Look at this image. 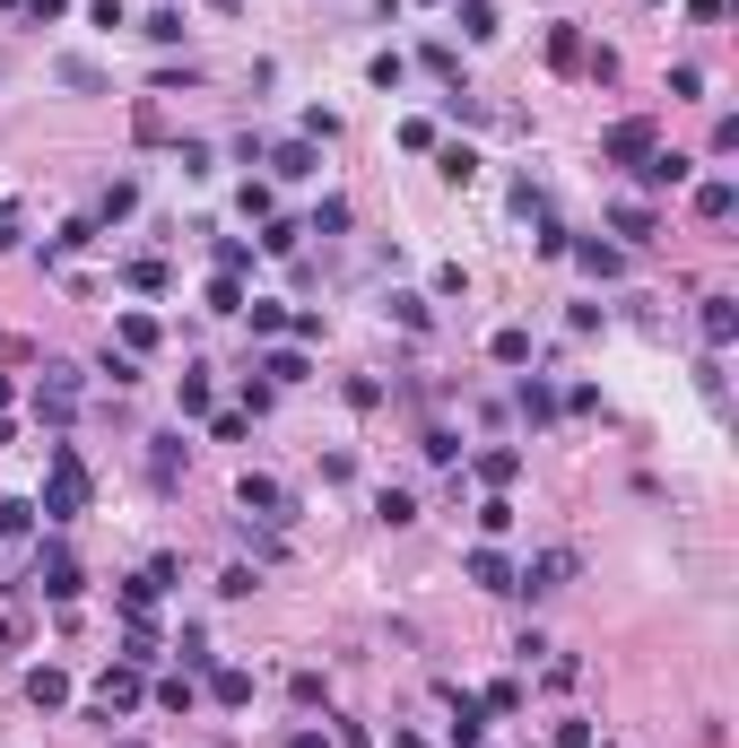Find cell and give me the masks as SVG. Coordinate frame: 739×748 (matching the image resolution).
I'll return each mask as SVG.
<instances>
[{"mask_svg": "<svg viewBox=\"0 0 739 748\" xmlns=\"http://www.w3.org/2000/svg\"><path fill=\"white\" fill-rule=\"evenodd\" d=\"M96 497V479H88V462L70 453V444H53V462H44V522H79Z\"/></svg>", "mask_w": 739, "mask_h": 748, "instance_id": "cell-1", "label": "cell"}, {"mask_svg": "<svg viewBox=\"0 0 739 748\" xmlns=\"http://www.w3.org/2000/svg\"><path fill=\"white\" fill-rule=\"evenodd\" d=\"M35 592H44V601H79V592H88L70 540H44V548H35Z\"/></svg>", "mask_w": 739, "mask_h": 748, "instance_id": "cell-2", "label": "cell"}, {"mask_svg": "<svg viewBox=\"0 0 739 748\" xmlns=\"http://www.w3.org/2000/svg\"><path fill=\"white\" fill-rule=\"evenodd\" d=\"M35 418H44V427H70V418H79V366H61V358L44 366V383H35Z\"/></svg>", "mask_w": 739, "mask_h": 748, "instance_id": "cell-3", "label": "cell"}, {"mask_svg": "<svg viewBox=\"0 0 739 748\" xmlns=\"http://www.w3.org/2000/svg\"><path fill=\"white\" fill-rule=\"evenodd\" d=\"M575 566H583L575 548H539L531 566H513V592H531V601H539V592H566V583H575Z\"/></svg>", "mask_w": 739, "mask_h": 748, "instance_id": "cell-4", "label": "cell"}, {"mask_svg": "<svg viewBox=\"0 0 739 748\" xmlns=\"http://www.w3.org/2000/svg\"><path fill=\"white\" fill-rule=\"evenodd\" d=\"M236 505H245L252 522H296V497L270 479V471H245V488H236Z\"/></svg>", "mask_w": 739, "mask_h": 748, "instance_id": "cell-5", "label": "cell"}, {"mask_svg": "<svg viewBox=\"0 0 739 748\" xmlns=\"http://www.w3.org/2000/svg\"><path fill=\"white\" fill-rule=\"evenodd\" d=\"M174 575H183L174 557H148V566H139V575L123 583V619H148V610H157V592H166Z\"/></svg>", "mask_w": 739, "mask_h": 748, "instance_id": "cell-6", "label": "cell"}, {"mask_svg": "<svg viewBox=\"0 0 739 748\" xmlns=\"http://www.w3.org/2000/svg\"><path fill=\"white\" fill-rule=\"evenodd\" d=\"M652 148H661V131H652V123H610V131H601V157H610V166H644Z\"/></svg>", "mask_w": 739, "mask_h": 748, "instance_id": "cell-7", "label": "cell"}, {"mask_svg": "<svg viewBox=\"0 0 739 748\" xmlns=\"http://www.w3.org/2000/svg\"><path fill=\"white\" fill-rule=\"evenodd\" d=\"M635 183H644V192H679V183H696V157H679V148H652V157L635 166Z\"/></svg>", "mask_w": 739, "mask_h": 748, "instance_id": "cell-8", "label": "cell"}, {"mask_svg": "<svg viewBox=\"0 0 739 748\" xmlns=\"http://www.w3.org/2000/svg\"><path fill=\"white\" fill-rule=\"evenodd\" d=\"M139 696H148V679H139V670H130V661H114V670H105V679H96V705H105V714H130V705H139Z\"/></svg>", "mask_w": 739, "mask_h": 748, "instance_id": "cell-9", "label": "cell"}, {"mask_svg": "<svg viewBox=\"0 0 739 748\" xmlns=\"http://www.w3.org/2000/svg\"><path fill=\"white\" fill-rule=\"evenodd\" d=\"M26 705H35V714H61V705H70V670L35 661V670H26Z\"/></svg>", "mask_w": 739, "mask_h": 748, "instance_id": "cell-10", "label": "cell"}, {"mask_svg": "<svg viewBox=\"0 0 739 748\" xmlns=\"http://www.w3.org/2000/svg\"><path fill=\"white\" fill-rule=\"evenodd\" d=\"M696 331H705V349H731L739 340V305L731 296H705V305H696Z\"/></svg>", "mask_w": 739, "mask_h": 748, "instance_id": "cell-11", "label": "cell"}, {"mask_svg": "<svg viewBox=\"0 0 739 748\" xmlns=\"http://www.w3.org/2000/svg\"><path fill=\"white\" fill-rule=\"evenodd\" d=\"M270 174L278 183H305V174H322V148L314 139H287V148H270Z\"/></svg>", "mask_w": 739, "mask_h": 748, "instance_id": "cell-12", "label": "cell"}, {"mask_svg": "<svg viewBox=\"0 0 739 748\" xmlns=\"http://www.w3.org/2000/svg\"><path fill=\"white\" fill-rule=\"evenodd\" d=\"M731 209H739V183H731V174H705V183H696V218H705V227H723Z\"/></svg>", "mask_w": 739, "mask_h": 748, "instance_id": "cell-13", "label": "cell"}, {"mask_svg": "<svg viewBox=\"0 0 739 748\" xmlns=\"http://www.w3.org/2000/svg\"><path fill=\"white\" fill-rule=\"evenodd\" d=\"M261 383H270V392H287V383H305V374H314V358H305V349H270V358H261Z\"/></svg>", "mask_w": 739, "mask_h": 748, "instance_id": "cell-14", "label": "cell"}, {"mask_svg": "<svg viewBox=\"0 0 739 748\" xmlns=\"http://www.w3.org/2000/svg\"><path fill=\"white\" fill-rule=\"evenodd\" d=\"M610 227L626 236V245H652V236H661V218H652V201H617V209H610Z\"/></svg>", "mask_w": 739, "mask_h": 748, "instance_id": "cell-15", "label": "cell"}, {"mask_svg": "<svg viewBox=\"0 0 739 748\" xmlns=\"http://www.w3.org/2000/svg\"><path fill=\"white\" fill-rule=\"evenodd\" d=\"M470 583L479 592H513V557L504 548H470Z\"/></svg>", "mask_w": 739, "mask_h": 748, "instance_id": "cell-16", "label": "cell"}, {"mask_svg": "<svg viewBox=\"0 0 739 748\" xmlns=\"http://www.w3.org/2000/svg\"><path fill=\"white\" fill-rule=\"evenodd\" d=\"M174 409H183V418H209V409H218V392H209V366H192L183 383H174Z\"/></svg>", "mask_w": 739, "mask_h": 748, "instance_id": "cell-17", "label": "cell"}, {"mask_svg": "<svg viewBox=\"0 0 739 748\" xmlns=\"http://www.w3.org/2000/svg\"><path fill=\"white\" fill-rule=\"evenodd\" d=\"M453 26H462V44H496V9L488 0H453Z\"/></svg>", "mask_w": 739, "mask_h": 748, "instance_id": "cell-18", "label": "cell"}, {"mask_svg": "<svg viewBox=\"0 0 739 748\" xmlns=\"http://www.w3.org/2000/svg\"><path fill=\"white\" fill-rule=\"evenodd\" d=\"M209 696H218L227 714H245V705H252V670H236V661H227V670H209Z\"/></svg>", "mask_w": 739, "mask_h": 748, "instance_id": "cell-19", "label": "cell"}, {"mask_svg": "<svg viewBox=\"0 0 739 748\" xmlns=\"http://www.w3.org/2000/svg\"><path fill=\"white\" fill-rule=\"evenodd\" d=\"M513 409H522L531 427H548V418H557V392H548L539 374H522V392H513Z\"/></svg>", "mask_w": 739, "mask_h": 748, "instance_id": "cell-20", "label": "cell"}, {"mask_svg": "<svg viewBox=\"0 0 739 748\" xmlns=\"http://www.w3.org/2000/svg\"><path fill=\"white\" fill-rule=\"evenodd\" d=\"M174 471H183V435H148V479L174 488Z\"/></svg>", "mask_w": 739, "mask_h": 748, "instance_id": "cell-21", "label": "cell"}, {"mask_svg": "<svg viewBox=\"0 0 739 748\" xmlns=\"http://www.w3.org/2000/svg\"><path fill=\"white\" fill-rule=\"evenodd\" d=\"M114 340H123L130 358H148V349H157L166 331H157V314H123V322H114Z\"/></svg>", "mask_w": 739, "mask_h": 748, "instance_id": "cell-22", "label": "cell"}, {"mask_svg": "<svg viewBox=\"0 0 739 748\" xmlns=\"http://www.w3.org/2000/svg\"><path fill=\"white\" fill-rule=\"evenodd\" d=\"M479 479H488V488H513V479H522V453H513V444H488V453H479Z\"/></svg>", "mask_w": 739, "mask_h": 748, "instance_id": "cell-23", "label": "cell"}, {"mask_svg": "<svg viewBox=\"0 0 739 748\" xmlns=\"http://www.w3.org/2000/svg\"><path fill=\"white\" fill-rule=\"evenodd\" d=\"M548 61H557V70H583V61H592V53H583V26H548Z\"/></svg>", "mask_w": 739, "mask_h": 748, "instance_id": "cell-24", "label": "cell"}, {"mask_svg": "<svg viewBox=\"0 0 739 748\" xmlns=\"http://www.w3.org/2000/svg\"><path fill=\"white\" fill-rule=\"evenodd\" d=\"M366 79L383 88V97H400V88H409V53H374V61H366Z\"/></svg>", "mask_w": 739, "mask_h": 748, "instance_id": "cell-25", "label": "cell"}, {"mask_svg": "<svg viewBox=\"0 0 739 748\" xmlns=\"http://www.w3.org/2000/svg\"><path fill=\"white\" fill-rule=\"evenodd\" d=\"M488 358H496V366H531V331H522V322H504V331L488 340Z\"/></svg>", "mask_w": 739, "mask_h": 748, "instance_id": "cell-26", "label": "cell"}, {"mask_svg": "<svg viewBox=\"0 0 739 748\" xmlns=\"http://www.w3.org/2000/svg\"><path fill=\"white\" fill-rule=\"evenodd\" d=\"M123 661H130V670H148V661H157V626H148V619L123 626Z\"/></svg>", "mask_w": 739, "mask_h": 748, "instance_id": "cell-27", "label": "cell"}, {"mask_svg": "<svg viewBox=\"0 0 739 748\" xmlns=\"http://www.w3.org/2000/svg\"><path fill=\"white\" fill-rule=\"evenodd\" d=\"M53 79H61V88H79V97H96V88H105V79H96V61H79V53H61V61H53Z\"/></svg>", "mask_w": 739, "mask_h": 748, "instance_id": "cell-28", "label": "cell"}, {"mask_svg": "<svg viewBox=\"0 0 739 748\" xmlns=\"http://www.w3.org/2000/svg\"><path fill=\"white\" fill-rule=\"evenodd\" d=\"M245 322H252V340H278V331H287V305H270V296H252V305H245Z\"/></svg>", "mask_w": 739, "mask_h": 748, "instance_id": "cell-29", "label": "cell"}, {"mask_svg": "<svg viewBox=\"0 0 739 748\" xmlns=\"http://www.w3.org/2000/svg\"><path fill=\"white\" fill-rule=\"evenodd\" d=\"M374 513H383L391 531H409V522H418V497H409V488H383V497H374Z\"/></svg>", "mask_w": 739, "mask_h": 748, "instance_id": "cell-30", "label": "cell"}, {"mask_svg": "<svg viewBox=\"0 0 739 748\" xmlns=\"http://www.w3.org/2000/svg\"><path fill=\"white\" fill-rule=\"evenodd\" d=\"M139 35H148V44H183V9H174V0H166V9H148V26H139Z\"/></svg>", "mask_w": 739, "mask_h": 748, "instance_id": "cell-31", "label": "cell"}, {"mask_svg": "<svg viewBox=\"0 0 739 748\" xmlns=\"http://www.w3.org/2000/svg\"><path fill=\"white\" fill-rule=\"evenodd\" d=\"M566 252H575L592 279H617V270H626V261H617V245H566Z\"/></svg>", "mask_w": 739, "mask_h": 748, "instance_id": "cell-32", "label": "cell"}, {"mask_svg": "<svg viewBox=\"0 0 739 748\" xmlns=\"http://www.w3.org/2000/svg\"><path fill=\"white\" fill-rule=\"evenodd\" d=\"M96 374H105L114 392H130V383H139V358H130V349H105V358H96Z\"/></svg>", "mask_w": 739, "mask_h": 748, "instance_id": "cell-33", "label": "cell"}, {"mask_svg": "<svg viewBox=\"0 0 739 748\" xmlns=\"http://www.w3.org/2000/svg\"><path fill=\"white\" fill-rule=\"evenodd\" d=\"M35 531V505L26 497H0V540H26Z\"/></svg>", "mask_w": 739, "mask_h": 748, "instance_id": "cell-34", "label": "cell"}, {"mask_svg": "<svg viewBox=\"0 0 739 748\" xmlns=\"http://www.w3.org/2000/svg\"><path fill=\"white\" fill-rule=\"evenodd\" d=\"M435 166H444V183H470V174H479V157H470L462 139H453V148H435Z\"/></svg>", "mask_w": 739, "mask_h": 748, "instance_id": "cell-35", "label": "cell"}, {"mask_svg": "<svg viewBox=\"0 0 739 748\" xmlns=\"http://www.w3.org/2000/svg\"><path fill=\"white\" fill-rule=\"evenodd\" d=\"M209 314H245V287H236V270H218V279H209Z\"/></svg>", "mask_w": 739, "mask_h": 748, "instance_id": "cell-36", "label": "cell"}, {"mask_svg": "<svg viewBox=\"0 0 739 748\" xmlns=\"http://www.w3.org/2000/svg\"><path fill=\"white\" fill-rule=\"evenodd\" d=\"M192 696H201L192 670H183V679H157V705H166V714H192Z\"/></svg>", "mask_w": 739, "mask_h": 748, "instance_id": "cell-37", "label": "cell"}, {"mask_svg": "<svg viewBox=\"0 0 739 748\" xmlns=\"http://www.w3.org/2000/svg\"><path fill=\"white\" fill-rule=\"evenodd\" d=\"M130 209H139V183H114V192L96 201V227H105V218H130Z\"/></svg>", "mask_w": 739, "mask_h": 748, "instance_id": "cell-38", "label": "cell"}, {"mask_svg": "<svg viewBox=\"0 0 739 748\" xmlns=\"http://www.w3.org/2000/svg\"><path fill=\"white\" fill-rule=\"evenodd\" d=\"M427 70H435L444 88H462V53H453V44H427Z\"/></svg>", "mask_w": 739, "mask_h": 748, "instance_id": "cell-39", "label": "cell"}, {"mask_svg": "<svg viewBox=\"0 0 739 748\" xmlns=\"http://www.w3.org/2000/svg\"><path fill=\"white\" fill-rule=\"evenodd\" d=\"M305 236H349V201H322V209H314V227H305Z\"/></svg>", "mask_w": 739, "mask_h": 748, "instance_id": "cell-40", "label": "cell"}, {"mask_svg": "<svg viewBox=\"0 0 739 748\" xmlns=\"http://www.w3.org/2000/svg\"><path fill=\"white\" fill-rule=\"evenodd\" d=\"M123 279L139 287V296H157V287H166V261H123Z\"/></svg>", "mask_w": 739, "mask_h": 748, "instance_id": "cell-41", "label": "cell"}, {"mask_svg": "<svg viewBox=\"0 0 739 748\" xmlns=\"http://www.w3.org/2000/svg\"><path fill=\"white\" fill-rule=\"evenodd\" d=\"M479 705H488V714H522V679H496Z\"/></svg>", "mask_w": 739, "mask_h": 748, "instance_id": "cell-42", "label": "cell"}, {"mask_svg": "<svg viewBox=\"0 0 739 748\" xmlns=\"http://www.w3.org/2000/svg\"><path fill=\"white\" fill-rule=\"evenodd\" d=\"M479 531H488V540H504V531H513V505L488 497V505H479Z\"/></svg>", "mask_w": 739, "mask_h": 748, "instance_id": "cell-43", "label": "cell"}, {"mask_svg": "<svg viewBox=\"0 0 739 748\" xmlns=\"http://www.w3.org/2000/svg\"><path fill=\"white\" fill-rule=\"evenodd\" d=\"M209 435L218 444H245V409H209Z\"/></svg>", "mask_w": 739, "mask_h": 748, "instance_id": "cell-44", "label": "cell"}, {"mask_svg": "<svg viewBox=\"0 0 739 748\" xmlns=\"http://www.w3.org/2000/svg\"><path fill=\"white\" fill-rule=\"evenodd\" d=\"M296 236H305V227H287V218H270V227H261V252H296Z\"/></svg>", "mask_w": 739, "mask_h": 748, "instance_id": "cell-45", "label": "cell"}, {"mask_svg": "<svg viewBox=\"0 0 739 748\" xmlns=\"http://www.w3.org/2000/svg\"><path fill=\"white\" fill-rule=\"evenodd\" d=\"M548 748H592V723H557V732H548Z\"/></svg>", "mask_w": 739, "mask_h": 748, "instance_id": "cell-46", "label": "cell"}, {"mask_svg": "<svg viewBox=\"0 0 739 748\" xmlns=\"http://www.w3.org/2000/svg\"><path fill=\"white\" fill-rule=\"evenodd\" d=\"M26 18H35V26H53V18H70V0H26Z\"/></svg>", "mask_w": 739, "mask_h": 748, "instance_id": "cell-47", "label": "cell"}, {"mask_svg": "<svg viewBox=\"0 0 739 748\" xmlns=\"http://www.w3.org/2000/svg\"><path fill=\"white\" fill-rule=\"evenodd\" d=\"M287 748H331V740L322 732H287Z\"/></svg>", "mask_w": 739, "mask_h": 748, "instance_id": "cell-48", "label": "cell"}, {"mask_svg": "<svg viewBox=\"0 0 739 748\" xmlns=\"http://www.w3.org/2000/svg\"><path fill=\"white\" fill-rule=\"evenodd\" d=\"M9 245H18V218H9V209H0V252H9Z\"/></svg>", "mask_w": 739, "mask_h": 748, "instance_id": "cell-49", "label": "cell"}, {"mask_svg": "<svg viewBox=\"0 0 739 748\" xmlns=\"http://www.w3.org/2000/svg\"><path fill=\"white\" fill-rule=\"evenodd\" d=\"M391 748H427V740H418V732H391Z\"/></svg>", "mask_w": 739, "mask_h": 748, "instance_id": "cell-50", "label": "cell"}, {"mask_svg": "<svg viewBox=\"0 0 739 748\" xmlns=\"http://www.w3.org/2000/svg\"><path fill=\"white\" fill-rule=\"evenodd\" d=\"M114 748H148V740H114Z\"/></svg>", "mask_w": 739, "mask_h": 748, "instance_id": "cell-51", "label": "cell"}, {"mask_svg": "<svg viewBox=\"0 0 739 748\" xmlns=\"http://www.w3.org/2000/svg\"><path fill=\"white\" fill-rule=\"evenodd\" d=\"M0 9H26V0H0Z\"/></svg>", "mask_w": 739, "mask_h": 748, "instance_id": "cell-52", "label": "cell"}]
</instances>
